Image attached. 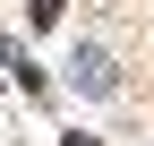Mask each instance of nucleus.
Returning <instances> with one entry per match:
<instances>
[{
  "label": "nucleus",
  "instance_id": "nucleus-1",
  "mask_svg": "<svg viewBox=\"0 0 154 146\" xmlns=\"http://www.w3.org/2000/svg\"><path fill=\"white\" fill-rule=\"evenodd\" d=\"M69 69H77V86H94V95H103V86H111V60H103V52H77Z\"/></svg>",
  "mask_w": 154,
  "mask_h": 146
},
{
  "label": "nucleus",
  "instance_id": "nucleus-2",
  "mask_svg": "<svg viewBox=\"0 0 154 146\" xmlns=\"http://www.w3.org/2000/svg\"><path fill=\"white\" fill-rule=\"evenodd\" d=\"M26 17H34V26H51V17H60V0H26Z\"/></svg>",
  "mask_w": 154,
  "mask_h": 146
},
{
  "label": "nucleus",
  "instance_id": "nucleus-3",
  "mask_svg": "<svg viewBox=\"0 0 154 146\" xmlns=\"http://www.w3.org/2000/svg\"><path fill=\"white\" fill-rule=\"evenodd\" d=\"M60 146H94V138H77V129H69V138H60Z\"/></svg>",
  "mask_w": 154,
  "mask_h": 146
}]
</instances>
